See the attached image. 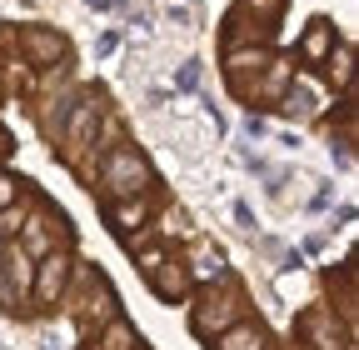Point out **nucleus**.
Masks as SVG:
<instances>
[{
  "label": "nucleus",
  "instance_id": "1",
  "mask_svg": "<svg viewBox=\"0 0 359 350\" xmlns=\"http://www.w3.org/2000/svg\"><path fill=\"white\" fill-rule=\"evenodd\" d=\"M150 181V165L140 160V155H135V150H110V160H105V186L110 190H140Z\"/></svg>",
  "mask_w": 359,
  "mask_h": 350
},
{
  "label": "nucleus",
  "instance_id": "3",
  "mask_svg": "<svg viewBox=\"0 0 359 350\" xmlns=\"http://www.w3.org/2000/svg\"><path fill=\"white\" fill-rule=\"evenodd\" d=\"M95 125H100V105H80V110H75V120H70L65 150H70V155H75V150H85V145H90V136H95Z\"/></svg>",
  "mask_w": 359,
  "mask_h": 350
},
{
  "label": "nucleus",
  "instance_id": "6",
  "mask_svg": "<svg viewBox=\"0 0 359 350\" xmlns=\"http://www.w3.org/2000/svg\"><path fill=\"white\" fill-rule=\"evenodd\" d=\"M25 46H30L40 60H55V56L65 51V40H60V35H45V30H25Z\"/></svg>",
  "mask_w": 359,
  "mask_h": 350
},
{
  "label": "nucleus",
  "instance_id": "12",
  "mask_svg": "<svg viewBox=\"0 0 359 350\" xmlns=\"http://www.w3.org/2000/svg\"><path fill=\"white\" fill-rule=\"evenodd\" d=\"M15 200V181H11V175H0V205H11Z\"/></svg>",
  "mask_w": 359,
  "mask_h": 350
},
{
  "label": "nucleus",
  "instance_id": "10",
  "mask_svg": "<svg viewBox=\"0 0 359 350\" xmlns=\"http://www.w3.org/2000/svg\"><path fill=\"white\" fill-rule=\"evenodd\" d=\"M130 345V325H110V335H105V350H125Z\"/></svg>",
  "mask_w": 359,
  "mask_h": 350
},
{
  "label": "nucleus",
  "instance_id": "11",
  "mask_svg": "<svg viewBox=\"0 0 359 350\" xmlns=\"http://www.w3.org/2000/svg\"><path fill=\"white\" fill-rule=\"evenodd\" d=\"M330 65H334V80H349V51H339Z\"/></svg>",
  "mask_w": 359,
  "mask_h": 350
},
{
  "label": "nucleus",
  "instance_id": "13",
  "mask_svg": "<svg viewBox=\"0 0 359 350\" xmlns=\"http://www.w3.org/2000/svg\"><path fill=\"white\" fill-rule=\"evenodd\" d=\"M85 6H105V0H85Z\"/></svg>",
  "mask_w": 359,
  "mask_h": 350
},
{
  "label": "nucleus",
  "instance_id": "8",
  "mask_svg": "<svg viewBox=\"0 0 359 350\" xmlns=\"http://www.w3.org/2000/svg\"><path fill=\"white\" fill-rule=\"evenodd\" d=\"M325 51H330V25H325V20H314V30L304 35V56H309V60H320Z\"/></svg>",
  "mask_w": 359,
  "mask_h": 350
},
{
  "label": "nucleus",
  "instance_id": "5",
  "mask_svg": "<svg viewBox=\"0 0 359 350\" xmlns=\"http://www.w3.org/2000/svg\"><path fill=\"white\" fill-rule=\"evenodd\" d=\"M215 350H264V335H259L255 325H235V330L224 335Z\"/></svg>",
  "mask_w": 359,
  "mask_h": 350
},
{
  "label": "nucleus",
  "instance_id": "2",
  "mask_svg": "<svg viewBox=\"0 0 359 350\" xmlns=\"http://www.w3.org/2000/svg\"><path fill=\"white\" fill-rule=\"evenodd\" d=\"M65 276H70V260H65V255H50V260H45V266H40L35 295H40V300H55V295L65 290Z\"/></svg>",
  "mask_w": 359,
  "mask_h": 350
},
{
  "label": "nucleus",
  "instance_id": "9",
  "mask_svg": "<svg viewBox=\"0 0 359 350\" xmlns=\"http://www.w3.org/2000/svg\"><path fill=\"white\" fill-rule=\"evenodd\" d=\"M200 276H205V280H219V276H224V266H219V255H210V250L200 255Z\"/></svg>",
  "mask_w": 359,
  "mask_h": 350
},
{
  "label": "nucleus",
  "instance_id": "4",
  "mask_svg": "<svg viewBox=\"0 0 359 350\" xmlns=\"http://www.w3.org/2000/svg\"><path fill=\"white\" fill-rule=\"evenodd\" d=\"M110 221H115V231H120V235L145 231V205H140V200H120V205H110Z\"/></svg>",
  "mask_w": 359,
  "mask_h": 350
},
{
  "label": "nucleus",
  "instance_id": "7",
  "mask_svg": "<svg viewBox=\"0 0 359 350\" xmlns=\"http://www.w3.org/2000/svg\"><path fill=\"white\" fill-rule=\"evenodd\" d=\"M150 280H155V295H160V300H175V295H185V271H180V266H170L165 276L155 271Z\"/></svg>",
  "mask_w": 359,
  "mask_h": 350
}]
</instances>
